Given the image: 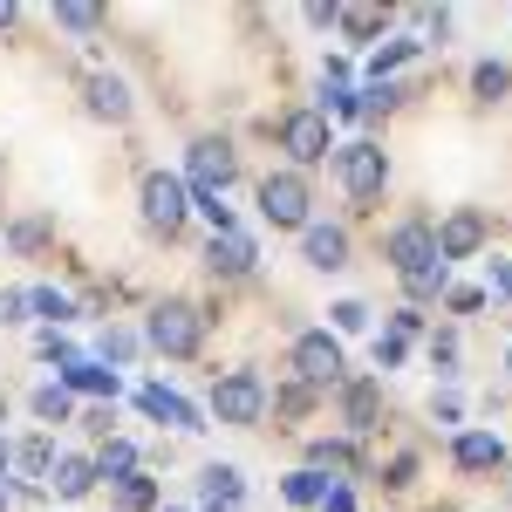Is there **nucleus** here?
<instances>
[{"mask_svg":"<svg viewBox=\"0 0 512 512\" xmlns=\"http://www.w3.org/2000/svg\"><path fill=\"white\" fill-rule=\"evenodd\" d=\"M41 355H48V362H76V349H69V342H62V335H55V328H48V335H41Z\"/></svg>","mask_w":512,"mask_h":512,"instance_id":"37","label":"nucleus"},{"mask_svg":"<svg viewBox=\"0 0 512 512\" xmlns=\"http://www.w3.org/2000/svg\"><path fill=\"white\" fill-rule=\"evenodd\" d=\"M89 110L110 117V123L130 117V89H123V76H89Z\"/></svg>","mask_w":512,"mask_h":512,"instance_id":"16","label":"nucleus"},{"mask_svg":"<svg viewBox=\"0 0 512 512\" xmlns=\"http://www.w3.org/2000/svg\"><path fill=\"white\" fill-rule=\"evenodd\" d=\"M0 512H7V492H0Z\"/></svg>","mask_w":512,"mask_h":512,"instance_id":"43","label":"nucleus"},{"mask_svg":"<svg viewBox=\"0 0 512 512\" xmlns=\"http://www.w3.org/2000/svg\"><path fill=\"white\" fill-rule=\"evenodd\" d=\"M253 260H260V246H253L246 233H212V246H205V267H212V274H226V280L253 274Z\"/></svg>","mask_w":512,"mask_h":512,"instance_id":"11","label":"nucleus"},{"mask_svg":"<svg viewBox=\"0 0 512 512\" xmlns=\"http://www.w3.org/2000/svg\"><path fill=\"white\" fill-rule=\"evenodd\" d=\"M28 315V287H7V294H0V321H21Z\"/></svg>","mask_w":512,"mask_h":512,"instance_id":"35","label":"nucleus"},{"mask_svg":"<svg viewBox=\"0 0 512 512\" xmlns=\"http://www.w3.org/2000/svg\"><path fill=\"white\" fill-rule=\"evenodd\" d=\"M28 410H35L41 424H69V417H76V396L62 390V383H41V390L28 396Z\"/></svg>","mask_w":512,"mask_h":512,"instance_id":"18","label":"nucleus"},{"mask_svg":"<svg viewBox=\"0 0 512 512\" xmlns=\"http://www.w3.org/2000/svg\"><path fill=\"white\" fill-rule=\"evenodd\" d=\"M260 212H267V226H301L308 233V178L301 171H267L260 178Z\"/></svg>","mask_w":512,"mask_h":512,"instance_id":"4","label":"nucleus"},{"mask_svg":"<svg viewBox=\"0 0 512 512\" xmlns=\"http://www.w3.org/2000/svg\"><path fill=\"white\" fill-rule=\"evenodd\" d=\"M151 506H158V478H151V472H130L117 485V512H151Z\"/></svg>","mask_w":512,"mask_h":512,"instance_id":"22","label":"nucleus"},{"mask_svg":"<svg viewBox=\"0 0 512 512\" xmlns=\"http://www.w3.org/2000/svg\"><path fill=\"white\" fill-rule=\"evenodd\" d=\"M7 458L21 465V478H28V485H41V478H55V444H48V437H28V444H14Z\"/></svg>","mask_w":512,"mask_h":512,"instance_id":"17","label":"nucleus"},{"mask_svg":"<svg viewBox=\"0 0 512 512\" xmlns=\"http://www.w3.org/2000/svg\"><path fill=\"white\" fill-rule=\"evenodd\" d=\"M0 465H7V437H0Z\"/></svg>","mask_w":512,"mask_h":512,"instance_id":"42","label":"nucleus"},{"mask_svg":"<svg viewBox=\"0 0 512 512\" xmlns=\"http://www.w3.org/2000/svg\"><path fill=\"white\" fill-rule=\"evenodd\" d=\"M451 458H458V472H499V465H506V444L492 431H458Z\"/></svg>","mask_w":512,"mask_h":512,"instance_id":"14","label":"nucleus"},{"mask_svg":"<svg viewBox=\"0 0 512 512\" xmlns=\"http://www.w3.org/2000/svg\"><path fill=\"white\" fill-rule=\"evenodd\" d=\"M130 355H137V335L130 328H110L103 335V362H130Z\"/></svg>","mask_w":512,"mask_h":512,"instance_id":"32","label":"nucleus"},{"mask_svg":"<svg viewBox=\"0 0 512 512\" xmlns=\"http://www.w3.org/2000/svg\"><path fill=\"white\" fill-rule=\"evenodd\" d=\"M205 499H226V506H239L246 499V478H239V465H205Z\"/></svg>","mask_w":512,"mask_h":512,"instance_id":"19","label":"nucleus"},{"mask_svg":"<svg viewBox=\"0 0 512 512\" xmlns=\"http://www.w3.org/2000/svg\"><path fill=\"white\" fill-rule=\"evenodd\" d=\"M198 212H205V226H212V233H239L233 226V205H226V198H192Z\"/></svg>","mask_w":512,"mask_h":512,"instance_id":"29","label":"nucleus"},{"mask_svg":"<svg viewBox=\"0 0 512 512\" xmlns=\"http://www.w3.org/2000/svg\"><path fill=\"white\" fill-rule=\"evenodd\" d=\"M301 253H308V267L335 274V267H349V233H342V226H315V219H308V233H301Z\"/></svg>","mask_w":512,"mask_h":512,"instance_id":"13","label":"nucleus"},{"mask_svg":"<svg viewBox=\"0 0 512 512\" xmlns=\"http://www.w3.org/2000/svg\"><path fill=\"white\" fill-rule=\"evenodd\" d=\"M417 48H424V41H383V48H376V55H369V76L383 82V76H390V69H403V62H410V55H417Z\"/></svg>","mask_w":512,"mask_h":512,"instance_id":"24","label":"nucleus"},{"mask_svg":"<svg viewBox=\"0 0 512 512\" xmlns=\"http://www.w3.org/2000/svg\"><path fill=\"white\" fill-rule=\"evenodd\" d=\"M89 485H96V465L89 458H55V492L62 499H82Z\"/></svg>","mask_w":512,"mask_h":512,"instance_id":"21","label":"nucleus"},{"mask_svg":"<svg viewBox=\"0 0 512 512\" xmlns=\"http://www.w3.org/2000/svg\"><path fill=\"white\" fill-rule=\"evenodd\" d=\"M478 246H485V219L478 212H451L444 226H437V260L451 267V260H472Z\"/></svg>","mask_w":512,"mask_h":512,"instance_id":"10","label":"nucleus"},{"mask_svg":"<svg viewBox=\"0 0 512 512\" xmlns=\"http://www.w3.org/2000/svg\"><path fill=\"white\" fill-rule=\"evenodd\" d=\"M349 465H355V451H349V444H328V437L315 444V472H349Z\"/></svg>","mask_w":512,"mask_h":512,"instance_id":"28","label":"nucleus"},{"mask_svg":"<svg viewBox=\"0 0 512 512\" xmlns=\"http://www.w3.org/2000/svg\"><path fill=\"white\" fill-rule=\"evenodd\" d=\"M28 308H35L41 321H69V315H76V301L55 294V287H28Z\"/></svg>","mask_w":512,"mask_h":512,"instance_id":"26","label":"nucleus"},{"mask_svg":"<svg viewBox=\"0 0 512 512\" xmlns=\"http://www.w3.org/2000/svg\"><path fill=\"white\" fill-rule=\"evenodd\" d=\"M0 28H14V7H7V0H0Z\"/></svg>","mask_w":512,"mask_h":512,"instance_id":"40","label":"nucleus"},{"mask_svg":"<svg viewBox=\"0 0 512 512\" xmlns=\"http://www.w3.org/2000/svg\"><path fill=\"white\" fill-rule=\"evenodd\" d=\"M472 89L485 96V103H499V96H512V69H499V62H478V69H472Z\"/></svg>","mask_w":512,"mask_h":512,"instance_id":"25","label":"nucleus"},{"mask_svg":"<svg viewBox=\"0 0 512 512\" xmlns=\"http://www.w3.org/2000/svg\"><path fill=\"white\" fill-rule=\"evenodd\" d=\"M280 499H287V506H321V499H328V478L308 465V472H294L287 485H280Z\"/></svg>","mask_w":512,"mask_h":512,"instance_id":"23","label":"nucleus"},{"mask_svg":"<svg viewBox=\"0 0 512 512\" xmlns=\"http://www.w3.org/2000/svg\"><path fill=\"white\" fill-rule=\"evenodd\" d=\"M485 280H492V294H506V301H512V260H492Z\"/></svg>","mask_w":512,"mask_h":512,"instance_id":"36","label":"nucleus"},{"mask_svg":"<svg viewBox=\"0 0 512 512\" xmlns=\"http://www.w3.org/2000/svg\"><path fill=\"white\" fill-rule=\"evenodd\" d=\"M62 390L69 396H117L123 383H117V369H103V362H89V355H76V362H62Z\"/></svg>","mask_w":512,"mask_h":512,"instance_id":"15","label":"nucleus"},{"mask_svg":"<svg viewBox=\"0 0 512 512\" xmlns=\"http://www.w3.org/2000/svg\"><path fill=\"white\" fill-rule=\"evenodd\" d=\"M424 35H431V41L451 35V14H444V7H424Z\"/></svg>","mask_w":512,"mask_h":512,"instance_id":"38","label":"nucleus"},{"mask_svg":"<svg viewBox=\"0 0 512 512\" xmlns=\"http://www.w3.org/2000/svg\"><path fill=\"white\" fill-rule=\"evenodd\" d=\"M294 376L308 383V390H328V383H342V342L315 328V335H301L294 342Z\"/></svg>","mask_w":512,"mask_h":512,"instance_id":"8","label":"nucleus"},{"mask_svg":"<svg viewBox=\"0 0 512 512\" xmlns=\"http://www.w3.org/2000/svg\"><path fill=\"white\" fill-rule=\"evenodd\" d=\"M144 342L164 355H198V342H205V315H198L192 301H158L151 308V328H144Z\"/></svg>","mask_w":512,"mask_h":512,"instance_id":"2","label":"nucleus"},{"mask_svg":"<svg viewBox=\"0 0 512 512\" xmlns=\"http://www.w3.org/2000/svg\"><path fill=\"white\" fill-rule=\"evenodd\" d=\"M185 212H192V192H185V178H171V171H151V178H144V226L171 239L178 226H185Z\"/></svg>","mask_w":512,"mask_h":512,"instance_id":"5","label":"nucleus"},{"mask_svg":"<svg viewBox=\"0 0 512 512\" xmlns=\"http://www.w3.org/2000/svg\"><path fill=\"white\" fill-rule=\"evenodd\" d=\"M342 410H349V431H369V424H376V390H369V383H355Z\"/></svg>","mask_w":512,"mask_h":512,"instance_id":"27","label":"nucleus"},{"mask_svg":"<svg viewBox=\"0 0 512 512\" xmlns=\"http://www.w3.org/2000/svg\"><path fill=\"white\" fill-rule=\"evenodd\" d=\"M321 512H355V499L342 492V485H328V499H321Z\"/></svg>","mask_w":512,"mask_h":512,"instance_id":"39","label":"nucleus"},{"mask_svg":"<svg viewBox=\"0 0 512 512\" xmlns=\"http://www.w3.org/2000/svg\"><path fill=\"white\" fill-rule=\"evenodd\" d=\"M55 21H62L69 35H96V21H103V14H96V7H55Z\"/></svg>","mask_w":512,"mask_h":512,"instance_id":"31","label":"nucleus"},{"mask_svg":"<svg viewBox=\"0 0 512 512\" xmlns=\"http://www.w3.org/2000/svg\"><path fill=\"white\" fill-rule=\"evenodd\" d=\"M403 349H410V335H403V328L376 335V369H396V362H403Z\"/></svg>","mask_w":512,"mask_h":512,"instance_id":"30","label":"nucleus"},{"mask_svg":"<svg viewBox=\"0 0 512 512\" xmlns=\"http://www.w3.org/2000/svg\"><path fill=\"white\" fill-rule=\"evenodd\" d=\"M328 315H335V328H369V308H362V301H335V308H328Z\"/></svg>","mask_w":512,"mask_h":512,"instance_id":"34","label":"nucleus"},{"mask_svg":"<svg viewBox=\"0 0 512 512\" xmlns=\"http://www.w3.org/2000/svg\"><path fill=\"white\" fill-rule=\"evenodd\" d=\"M383 260H390L403 280H417L424 267H437V226H424V219H410V226H396L390 239H383Z\"/></svg>","mask_w":512,"mask_h":512,"instance_id":"7","label":"nucleus"},{"mask_svg":"<svg viewBox=\"0 0 512 512\" xmlns=\"http://www.w3.org/2000/svg\"><path fill=\"white\" fill-rule=\"evenodd\" d=\"M212 417H219V424H239V431H253V424L267 417V383H260L253 369L219 376V383H212Z\"/></svg>","mask_w":512,"mask_h":512,"instance_id":"1","label":"nucleus"},{"mask_svg":"<svg viewBox=\"0 0 512 512\" xmlns=\"http://www.w3.org/2000/svg\"><path fill=\"white\" fill-rule=\"evenodd\" d=\"M321 117H355V96L342 89V82H328V89H321Z\"/></svg>","mask_w":512,"mask_h":512,"instance_id":"33","label":"nucleus"},{"mask_svg":"<svg viewBox=\"0 0 512 512\" xmlns=\"http://www.w3.org/2000/svg\"><path fill=\"white\" fill-rule=\"evenodd\" d=\"M233 144H219V137H205V144H192V158H185V192L192 198H226V185H233Z\"/></svg>","mask_w":512,"mask_h":512,"instance_id":"3","label":"nucleus"},{"mask_svg":"<svg viewBox=\"0 0 512 512\" xmlns=\"http://www.w3.org/2000/svg\"><path fill=\"white\" fill-rule=\"evenodd\" d=\"M280 144H287V158L294 164H321L335 151V137H328V117L321 110H294V117L280 123Z\"/></svg>","mask_w":512,"mask_h":512,"instance_id":"9","label":"nucleus"},{"mask_svg":"<svg viewBox=\"0 0 512 512\" xmlns=\"http://www.w3.org/2000/svg\"><path fill=\"white\" fill-rule=\"evenodd\" d=\"M130 472H137V444H123V437H110V444H103V458H96V478H110V485H123Z\"/></svg>","mask_w":512,"mask_h":512,"instance_id":"20","label":"nucleus"},{"mask_svg":"<svg viewBox=\"0 0 512 512\" xmlns=\"http://www.w3.org/2000/svg\"><path fill=\"white\" fill-rule=\"evenodd\" d=\"M335 178H342L349 198H376L390 185V158H383L376 144H342V151H335Z\"/></svg>","mask_w":512,"mask_h":512,"instance_id":"6","label":"nucleus"},{"mask_svg":"<svg viewBox=\"0 0 512 512\" xmlns=\"http://www.w3.org/2000/svg\"><path fill=\"white\" fill-rule=\"evenodd\" d=\"M137 403H144V417H158V424H171V431H205V424H198V410L178 390H164V383H144Z\"/></svg>","mask_w":512,"mask_h":512,"instance_id":"12","label":"nucleus"},{"mask_svg":"<svg viewBox=\"0 0 512 512\" xmlns=\"http://www.w3.org/2000/svg\"><path fill=\"white\" fill-rule=\"evenodd\" d=\"M205 512H239V506H226V499H212V506H205Z\"/></svg>","mask_w":512,"mask_h":512,"instance_id":"41","label":"nucleus"},{"mask_svg":"<svg viewBox=\"0 0 512 512\" xmlns=\"http://www.w3.org/2000/svg\"><path fill=\"white\" fill-rule=\"evenodd\" d=\"M506 369H512V349H506Z\"/></svg>","mask_w":512,"mask_h":512,"instance_id":"44","label":"nucleus"}]
</instances>
